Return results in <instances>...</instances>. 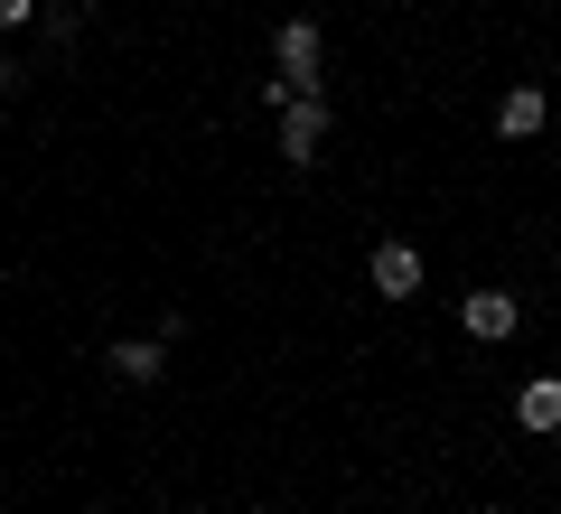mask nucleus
Instances as JSON below:
<instances>
[{"mask_svg": "<svg viewBox=\"0 0 561 514\" xmlns=\"http://www.w3.org/2000/svg\"><path fill=\"white\" fill-rule=\"evenodd\" d=\"M272 57H280V76H272L280 103H290V94H319V20H290L272 38Z\"/></svg>", "mask_w": 561, "mask_h": 514, "instance_id": "1", "label": "nucleus"}, {"mask_svg": "<svg viewBox=\"0 0 561 514\" xmlns=\"http://www.w3.org/2000/svg\"><path fill=\"white\" fill-rule=\"evenodd\" d=\"M319 150H328V103L319 94H290V103H280V159H300V169H309Z\"/></svg>", "mask_w": 561, "mask_h": 514, "instance_id": "2", "label": "nucleus"}, {"mask_svg": "<svg viewBox=\"0 0 561 514\" xmlns=\"http://www.w3.org/2000/svg\"><path fill=\"white\" fill-rule=\"evenodd\" d=\"M365 272H375L383 299H412V290H421V253H412V243H375V262H365Z\"/></svg>", "mask_w": 561, "mask_h": 514, "instance_id": "3", "label": "nucleus"}, {"mask_svg": "<svg viewBox=\"0 0 561 514\" xmlns=\"http://www.w3.org/2000/svg\"><path fill=\"white\" fill-rule=\"evenodd\" d=\"M160 356H169L160 336H122L113 356H103V375H122V384H160Z\"/></svg>", "mask_w": 561, "mask_h": 514, "instance_id": "4", "label": "nucleus"}, {"mask_svg": "<svg viewBox=\"0 0 561 514\" xmlns=\"http://www.w3.org/2000/svg\"><path fill=\"white\" fill-rule=\"evenodd\" d=\"M459 318H468V336H486V346H496V336H515V299H505V290L459 299Z\"/></svg>", "mask_w": 561, "mask_h": 514, "instance_id": "5", "label": "nucleus"}, {"mask_svg": "<svg viewBox=\"0 0 561 514\" xmlns=\"http://www.w3.org/2000/svg\"><path fill=\"white\" fill-rule=\"evenodd\" d=\"M515 421H524V431H561V375H534V384H524V393H515Z\"/></svg>", "mask_w": 561, "mask_h": 514, "instance_id": "6", "label": "nucleus"}, {"mask_svg": "<svg viewBox=\"0 0 561 514\" xmlns=\"http://www.w3.org/2000/svg\"><path fill=\"white\" fill-rule=\"evenodd\" d=\"M496 132H505V140H534V132H542V94H534V84H515V94L496 103Z\"/></svg>", "mask_w": 561, "mask_h": 514, "instance_id": "7", "label": "nucleus"}, {"mask_svg": "<svg viewBox=\"0 0 561 514\" xmlns=\"http://www.w3.org/2000/svg\"><path fill=\"white\" fill-rule=\"evenodd\" d=\"M28 10H38V0H0V28H20V20H28Z\"/></svg>", "mask_w": 561, "mask_h": 514, "instance_id": "8", "label": "nucleus"}]
</instances>
